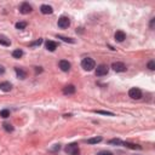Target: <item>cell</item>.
<instances>
[{"instance_id":"1","label":"cell","mask_w":155,"mask_h":155,"mask_svg":"<svg viewBox=\"0 0 155 155\" xmlns=\"http://www.w3.org/2000/svg\"><path fill=\"white\" fill-rule=\"evenodd\" d=\"M81 67L84 68L85 70H87V72H90V70H92L93 68L96 67V62L92 60V58H84L83 61H81Z\"/></svg>"},{"instance_id":"2","label":"cell","mask_w":155,"mask_h":155,"mask_svg":"<svg viewBox=\"0 0 155 155\" xmlns=\"http://www.w3.org/2000/svg\"><path fill=\"white\" fill-rule=\"evenodd\" d=\"M66 153L70 154V155H79V144L78 143H72L66 147Z\"/></svg>"},{"instance_id":"3","label":"cell","mask_w":155,"mask_h":155,"mask_svg":"<svg viewBox=\"0 0 155 155\" xmlns=\"http://www.w3.org/2000/svg\"><path fill=\"white\" fill-rule=\"evenodd\" d=\"M109 72V67L107 64H99L96 69V75L97 76H103V75H107Z\"/></svg>"},{"instance_id":"4","label":"cell","mask_w":155,"mask_h":155,"mask_svg":"<svg viewBox=\"0 0 155 155\" xmlns=\"http://www.w3.org/2000/svg\"><path fill=\"white\" fill-rule=\"evenodd\" d=\"M129 96L131 97L132 99H139L142 97V91L137 87H132L130 91H129Z\"/></svg>"},{"instance_id":"5","label":"cell","mask_w":155,"mask_h":155,"mask_svg":"<svg viewBox=\"0 0 155 155\" xmlns=\"http://www.w3.org/2000/svg\"><path fill=\"white\" fill-rule=\"evenodd\" d=\"M58 27L60 28H62V29H64V28H68L70 26V20L68 18V17H66V16H62L61 18L58 20Z\"/></svg>"},{"instance_id":"6","label":"cell","mask_w":155,"mask_h":155,"mask_svg":"<svg viewBox=\"0 0 155 155\" xmlns=\"http://www.w3.org/2000/svg\"><path fill=\"white\" fill-rule=\"evenodd\" d=\"M112 68L116 73H121V72H125L126 70V66L124 64L123 62H114L112 64Z\"/></svg>"},{"instance_id":"7","label":"cell","mask_w":155,"mask_h":155,"mask_svg":"<svg viewBox=\"0 0 155 155\" xmlns=\"http://www.w3.org/2000/svg\"><path fill=\"white\" fill-rule=\"evenodd\" d=\"M20 12L21 14H23V15H28V14H30L32 12V6L28 3H23V4H21V6H20Z\"/></svg>"},{"instance_id":"8","label":"cell","mask_w":155,"mask_h":155,"mask_svg":"<svg viewBox=\"0 0 155 155\" xmlns=\"http://www.w3.org/2000/svg\"><path fill=\"white\" fill-rule=\"evenodd\" d=\"M15 72H16V75L18 79L21 80H24L27 78V72L24 69H22V68H18V67H16L15 68Z\"/></svg>"},{"instance_id":"9","label":"cell","mask_w":155,"mask_h":155,"mask_svg":"<svg viewBox=\"0 0 155 155\" xmlns=\"http://www.w3.org/2000/svg\"><path fill=\"white\" fill-rule=\"evenodd\" d=\"M60 68L62 72H68L70 69V63L66 60H62V61H60Z\"/></svg>"},{"instance_id":"10","label":"cell","mask_w":155,"mask_h":155,"mask_svg":"<svg viewBox=\"0 0 155 155\" xmlns=\"http://www.w3.org/2000/svg\"><path fill=\"white\" fill-rule=\"evenodd\" d=\"M63 93H64V95H73V93H75V86H74V85H67L66 87H63Z\"/></svg>"},{"instance_id":"11","label":"cell","mask_w":155,"mask_h":155,"mask_svg":"<svg viewBox=\"0 0 155 155\" xmlns=\"http://www.w3.org/2000/svg\"><path fill=\"white\" fill-rule=\"evenodd\" d=\"M40 11H41V14H44V15H51L53 12V9L51 7L50 5H41Z\"/></svg>"},{"instance_id":"12","label":"cell","mask_w":155,"mask_h":155,"mask_svg":"<svg viewBox=\"0 0 155 155\" xmlns=\"http://www.w3.org/2000/svg\"><path fill=\"white\" fill-rule=\"evenodd\" d=\"M12 89V85H11L9 81H4V83H0V90L4 91V92H9Z\"/></svg>"},{"instance_id":"13","label":"cell","mask_w":155,"mask_h":155,"mask_svg":"<svg viewBox=\"0 0 155 155\" xmlns=\"http://www.w3.org/2000/svg\"><path fill=\"white\" fill-rule=\"evenodd\" d=\"M114 37H115V40H116V41L123 43L124 40L126 39V34H125L123 30H118V32L115 33V35H114Z\"/></svg>"},{"instance_id":"14","label":"cell","mask_w":155,"mask_h":155,"mask_svg":"<svg viewBox=\"0 0 155 155\" xmlns=\"http://www.w3.org/2000/svg\"><path fill=\"white\" fill-rule=\"evenodd\" d=\"M45 46H46V49L49 50V51H51V52H53V51L57 49V43H55V41H51V40H49V41H46V44H45Z\"/></svg>"},{"instance_id":"15","label":"cell","mask_w":155,"mask_h":155,"mask_svg":"<svg viewBox=\"0 0 155 155\" xmlns=\"http://www.w3.org/2000/svg\"><path fill=\"white\" fill-rule=\"evenodd\" d=\"M123 144L126 147V148H130V149H137V150H141L142 147L138 146V144H135V143H130V142H123Z\"/></svg>"},{"instance_id":"16","label":"cell","mask_w":155,"mask_h":155,"mask_svg":"<svg viewBox=\"0 0 155 155\" xmlns=\"http://www.w3.org/2000/svg\"><path fill=\"white\" fill-rule=\"evenodd\" d=\"M11 41L4 35H0V45H4V46H10Z\"/></svg>"},{"instance_id":"17","label":"cell","mask_w":155,"mask_h":155,"mask_svg":"<svg viewBox=\"0 0 155 155\" xmlns=\"http://www.w3.org/2000/svg\"><path fill=\"white\" fill-rule=\"evenodd\" d=\"M22 56H23V51L20 50V49L15 50L14 52H12V57H14V58H16V60H20Z\"/></svg>"},{"instance_id":"18","label":"cell","mask_w":155,"mask_h":155,"mask_svg":"<svg viewBox=\"0 0 155 155\" xmlns=\"http://www.w3.org/2000/svg\"><path fill=\"white\" fill-rule=\"evenodd\" d=\"M99 142H102V137H93V138L87 139L89 144H97V143H99Z\"/></svg>"},{"instance_id":"19","label":"cell","mask_w":155,"mask_h":155,"mask_svg":"<svg viewBox=\"0 0 155 155\" xmlns=\"http://www.w3.org/2000/svg\"><path fill=\"white\" fill-rule=\"evenodd\" d=\"M57 38L63 40V41H66V43H70V44H74L75 43V40L72 39V38H67V37H63V35H57Z\"/></svg>"},{"instance_id":"20","label":"cell","mask_w":155,"mask_h":155,"mask_svg":"<svg viewBox=\"0 0 155 155\" xmlns=\"http://www.w3.org/2000/svg\"><path fill=\"white\" fill-rule=\"evenodd\" d=\"M0 116L4 118V119H6V118L10 116V112L7 110V109H3V110L0 112Z\"/></svg>"},{"instance_id":"21","label":"cell","mask_w":155,"mask_h":155,"mask_svg":"<svg viewBox=\"0 0 155 155\" xmlns=\"http://www.w3.org/2000/svg\"><path fill=\"white\" fill-rule=\"evenodd\" d=\"M97 114H103V115H109V116H114V113L112 112H106V110H95Z\"/></svg>"},{"instance_id":"22","label":"cell","mask_w":155,"mask_h":155,"mask_svg":"<svg viewBox=\"0 0 155 155\" xmlns=\"http://www.w3.org/2000/svg\"><path fill=\"white\" fill-rule=\"evenodd\" d=\"M26 27H27V22H18V23H16L17 29H24Z\"/></svg>"},{"instance_id":"23","label":"cell","mask_w":155,"mask_h":155,"mask_svg":"<svg viewBox=\"0 0 155 155\" xmlns=\"http://www.w3.org/2000/svg\"><path fill=\"white\" fill-rule=\"evenodd\" d=\"M4 130L5 131H7V132H12L14 131V126L12 125H10V124H4Z\"/></svg>"},{"instance_id":"24","label":"cell","mask_w":155,"mask_h":155,"mask_svg":"<svg viewBox=\"0 0 155 155\" xmlns=\"http://www.w3.org/2000/svg\"><path fill=\"white\" fill-rule=\"evenodd\" d=\"M41 44H43V39H38L37 41L30 43V46H40Z\"/></svg>"},{"instance_id":"25","label":"cell","mask_w":155,"mask_h":155,"mask_svg":"<svg viewBox=\"0 0 155 155\" xmlns=\"http://www.w3.org/2000/svg\"><path fill=\"white\" fill-rule=\"evenodd\" d=\"M108 143H109V144H123V142L120 141V139H118V138H115V139H110Z\"/></svg>"},{"instance_id":"26","label":"cell","mask_w":155,"mask_h":155,"mask_svg":"<svg viewBox=\"0 0 155 155\" xmlns=\"http://www.w3.org/2000/svg\"><path fill=\"white\" fill-rule=\"evenodd\" d=\"M148 68H149L150 70H154V69H155V62H154V61L149 62V63H148Z\"/></svg>"},{"instance_id":"27","label":"cell","mask_w":155,"mask_h":155,"mask_svg":"<svg viewBox=\"0 0 155 155\" xmlns=\"http://www.w3.org/2000/svg\"><path fill=\"white\" fill-rule=\"evenodd\" d=\"M97 155H113L110 152H107V150H102V152H99Z\"/></svg>"},{"instance_id":"28","label":"cell","mask_w":155,"mask_h":155,"mask_svg":"<svg viewBox=\"0 0 155 155\" xmlns=\"http://www.w3.org/2000/svg\"><path fill=\"white\" fill-rule=\"evenodd\" d=\"M60 149H61V146L60 144H56L52 149H51V152H57V150H60Z\"/></svg>"},{"instance_id":"29","label":"cell","mask_w":155,"mask_h":155,"mask_svg":"<svg viewBox=\"0 0 155 155\" xmlns=\"http://www.w3.org/2000/svg\"><path fill=\"white\" fill-rule=\"evenodd\" d=\"M154 23H155V18H152V21H150V29H154Z\"/></svg>"},{"instance_id":"30","label":"cell","mask_w":155,"mask_h":155,"mask_svg":"<svg viewBox=\"0 0 155 155\" xmlns=\"http://www.w3.org/2000/svg\"><path fill=\"white\" fill-rule=\"evenodd\" d=\"M4 72H5V68H4V66L0 64V74H4Z\"/></svg>"}]
</instances>
